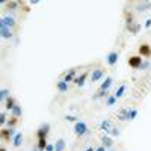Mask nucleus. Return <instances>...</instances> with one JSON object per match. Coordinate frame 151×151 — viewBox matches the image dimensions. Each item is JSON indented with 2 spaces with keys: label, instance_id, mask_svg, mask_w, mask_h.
<instances>
[{
  "label": "nucleus",
  "instance_id": "1",
  "mask_svg": "<svg viewBox=\"0 0 151 151\" xmlns=\"http://www.w3.org/2000/svg\"><path fill=\"white\" fill-rule=\"evenodd\" d=\"M74 133L77 134V136H85V134L89 133L86 122H83V121H77V122H76L74 124Z\"/></svg>",
  "mask_w": 151,
  "mask_h": 151
},
{
  "label": "nucleus",
  "instance_id": "2",
  "mask_svg": "<svg viewBox=\"0 0 151 151\" xmlns=\"http://www.w3.org/2000/svg\"><path fill=\"white\" fill-rule=\"evenodd\" d=\"M50 133V124L48 122H44V124H41L40 125V129H38V132H36V136H38V139H47V134Z\"/></svg>",
  "mask_w": 151,
  "mask_h": 151
},
{
  "label": "nucleus",
  "instance_id": "3",
  "mask_svg": "<svg viewBox=\"0 0 151 151\" xmlns=\"http://www.w3.org/2000/svg\"><path fill=\"white\" fill-rule=\"evenodd\" d=\"M142 56H139V55H136V56H132L130 59H129V65L132 67V68H134V70H139L141 68V65H142Z\"/></svg>",
  "mask_w": 151,
  "mask_h": 151
},
{
  "label": "nucleus",
  "instance_id": "4",
  "mask_svg": "<svg viewBox=\"0 0 151 151\" xmlns=\"http://www.w3.org/2000/svg\"><path fill=\"white\" fill-rule=\"evenodd\" d=\"M0 26H5V27L12 29V27L15 26V20H14V17H11V15H5V17H2V20H0Z\"/></svg>",
  "mask_w": 151,
  "mask_h": 151
},
{
  "label": "nucleus",
  "instance_id": "5",
  "mask_svg": "<svg viewBox=\"0 0 151 151\" xmlns=\"http://www.w3.org/2000/svg\"><path fill=\"white\" fill-rule=\"evenodd\" d=\"M15 134H17L15 129H5V130H2V139L3 141H14Z\"/></svg>",
  "mask_w": 151,
  "mask_h": 151
},
{
  "label": "nucleus",
  "instance_id": "6",
  "mask_svg": "<svg viewBox=\"0 0 151 151\" xmlns=\"http://www.w3.org/2000/svg\"><path fill=\"white\" fill-rule=\"evenodd\" d=\"M118 59H119V55H118V52H110L107 56H106V62H107V65H110V67H113L118 62Z\"/></svg>",
  "mask_w": 151,
  "mask_h": 151
},
{
  "label": "nucleus",
  "instance_id": "7",
  "mask_svg": "<svg viewBox=\"0 0 151 151\" xmlns=\"http://www.w3.org/2000/svg\"><path fill=\"white\" fill-rule=\"evenodd\" d=\"M139 56L151 58V45L150 44H141V47H139Z\"/></svg>",
  "mask_w": 151,
  "mask_h": 151
},
{
  "label": "nucleus",
  "instance_id": "8",
  "mask_svg": "<svg viewBox=\"0 0 151 151\" xmlns=\"http://www.w3.org/2000/svg\"><path fill=\"white\" fill-rule=\"evenodd\" d=\"M112 129H113L112 121H109V119H104V121H101V122H100V130H103L106 134H110Z\"/></svg>",
  "mask_w": 151,
  "mask_h": 151
},
{
  "label": "nucleus",
  "instance_id": "9",
  "mask_svg": "<svg viewBox=\"0 0 151 151\" xmlns=\"http://www.w3.org/2000/svg\"><path fill=\"white\" fill-rule=\"evenodd\" d=\"M103 76H104V70H103V68L94 70L92 74H91V82H98L100 79H103Z\"/></svg>",
  "mask_w": 151,
  "mask_h": 151
},
{
  "label": "nucleus",
  "instance_id": "10",
  "mask_svg": "<svg viewBox=\"0 0 151 151\" xmlns=\"http://www.w3.org/2000/svg\"><path fill=\"white\" fill-rule=\"evenodd\" d=\"M112 83H113V79H112V77H106V80H104L101 85H100V89H98V91H104V92H109V89H110Z\"/></svg>",
  "mask_w": 151,
  "mask_h": 151
},
{
  "label": "nucleus",
  "instance_id": "11",
  "mask_svg": "<svg viewBox=\"0 0 151 151\" xmlns=\"http://www.w3.org/2000/svg\"><path fill=\"white\" fill-rule=\"evenodd\" d=\"M101 145H103L106 150H110V148H112V145H113V141H112V137H110L109 134H104V136H101Z\"/></svg>",
  "mask_w": 151,
  "mask_h": 151
},
{
  "label": "nucleus",
  "instance_id": "12",
  "mask_svg": "<svg viewBox=\"0 0 151 151\" xmlns=\"http://www.w3.org/2000/svg\"><path fill=\"white\" fill-rule=\"evenodd\" d=\"M0 33H2V38H5V40H11V38L14 36V33H12V29L5 27V26H0Z\"/></svg>",
  "mask_w": 151,
  "mask_h": 151
},
{
  "label": "nucleus",
  "instance_id": "13",
  "mask_svg": "<svg viewBox=\"0 0 151 151\" xmlns=\"http://www.w3.org/2000/svg\"><path fill=\"white\" fill-rule=\"evenodd\" d=\"M129 112H130V109L129 107H124V109H121L119 112H118V119L119 121H125V119H129Z\"/></svg>",
  "mask_w": 151,
  "mask_h": 151
},
{
  "label": "nucleus",
  "instance_id": "14",
  "mask_svg": "<svg viewBox=\"0 0 151 151\" xmlns=\"http://www.w3.org/2000/svg\"><path fill=\"white\" fill-rule=\"evenodd\" d=\"M86 77H88V73L85 71L82 76H79V77H76V80H74V83L77 85L79 88H82V86H85V82H86Z\"/></svg>",
  "mask_w": 151,
  "mask_h": 151
},
{
  "label": "nucleus",
  "instance_id": "15",
  "mask_svg": "<svg viewBox=\"0 0 151 151\" xmlns=\"http://www.w3.org/2000/svg\"><path fill=\"white\" fill-rule=\"evenodd\" d=\"M62 80H65L67 83L74 82V80H76V70H74V68H73V70H70V71L64 76V79H62Z\"/></svg>",
  "mask_w": 151,
  "mask_h": 151
},
{
  "label": "nucleus",
  "instance_id": "16",
  "mask_svg": "<svg viewBox=\"0 0 151 151\" xmlns=\"http://www.w3.org/2000/svg\"><path fill=\"white\" fill-rule=\"evenodd\" d=\"M11 115L14 116V118H21V115H23V109H21V106L20 104H17L14 109H12V112H11Z\"/></svg>",
  "mask_w": 151,
  "mask_h": 151
},
{
  "label": "nucleus",
  "instance_id": "17",
  "mask_svg": "<svg viewBox=\"0 0 151 151\" xmlns=\"http://www.w3.org/2000/svg\"><path fill=\"white\" fill-rule=\"evenodd\" d=\"M56 88H58V91H60V92H67L68 91V83L65 80H59L56 83Z\"/></svg>",
  "mask_w": 151,
  "mask_h": 151
},
{
  "label": "nucleus",
  "instance_id": "18",
  "mask_svg": "<svg viewBox=\"0 0 151 151\" xmlns=\"http://www.w3.org/2000/svg\"><path fill=\"white\" fill-rule=\"evenodd\" d=\"M150 8H151V2H142V3H137L136 11L144 12V11H147V9H150Z\"/></svg>",
  "mask_w": 151,
  "mask_h": 151
},
{
  "label": "nucleus",
  "instance_id": "19",
  "mask_svg": "<svg viewBox=\"0 0 151 151\" xmlns=\"http://www.w3.org/2000/svg\"><path fill=\"white\" fill-rule=\"evenodd\" d=\"M17 106V103H15V100L12 98V97H9L8 100H6V104H5V107H6V110H9V112H12V109H14Z\"/></svg>",
  "mask_w": 151,
  "mask_h": 151
},
{
  "label": "nucleus",
  "instance_id": "20",
  "mask_svg": "<svg viewBox=\"0 0 151 151\" xmlns=\"http://www.w3.org/2000/svg\"><path fill=\"white\" fill-rule=\"evenodd\" d=\"M65 147H67V144H65L64 139H58L56 144H55V151H64Z\"/></svg>",
  "mask_w": 151,
  "mask_h": 151
},
{
  "label": "nucleus",
  "instance_id": "21",
  "mask_svg": "<svg viewBox=\"0 0 151 151\" xmlns=\"http://www.w3.org/2000/svg\"><path fill=\"white\" fill-rule=\"evenodd\" d=\"M127 30L130 32V33H133V35H136L137 32L141 30V24H137V23H133L132 26H127Z\"/></svg>",
  "mask_w": 151,
  "mask_h": 151
},
{
  "label": "nucleus",
  "instance_id": "22",
  "mask_svg": "<svg viewBox=\"0 0 151 151\" xmlns=\"http://www.w3.org/2000/svg\"><path fill=\"white\" fill-rule=\"evenodd\" d=\"M125 89H127V86H125V85H121V86L118 88V89L115 91V94H113V95H115V97H116V100H118V98H121V97L124 95V92H125Z\"/></svg>",
  "mask_w": 151,
  "mask_h": 151
},
{
  "label": "nucleus",
  "instance_id": "23",
  "mask_svg": "<svg viewBox=\"0 0 151 151\" xmlns=\"http://www.w3.org/2000/svg\"><path fill=\"white\" fill-rule=\"evenodd\" d=\"M12 142H14V147H15V148H18V147L23 144V134H21V133H17Z\"/></svg>",
  "mask_w": 151,
  "mask_h": 151
},
{
  "label": "nucleus",
  "instance_id": "24",
  "mask_svg": "<svg viewBox=\"0 0 151 151\" xmlns=\"http://www.w3.org/2000/svg\"><path fill=\"white\" fill-rule=\"evenodd\" d=\"M5 5H6V8H8V9H11V11H15V9L18 8L20 2H17V0H11V2H8V3H5Z\"/></svg>",
  "mask_w": 151,
  "mask_h": 151
},
{
  "label": "nucleus",
  "instance_id": "25",
  "mask_svg": "<svg viewBox=\"0 0 151 151\" xmlns=\"http://www.w3.org/2000/svg\"><path fill=\"white\" fill-rule=\"evenodd\" d=\"M115 103H116V97H115V95H109V97L106 98V106H107V107L113 106Z\"/></svg>",
  "mask_w": 151,
  "mask_h": 151
},
{
  "label": "nucleus",
  "instance_id": "26",
  "mask_svg": "<svg viewBox=\"0 0 151 151\" xmlns=\"http://www.w3.org/2000/svg\"><path fill=\"white\" fill-rule=\"evenodd\" d=\"M38 148H40V151H45V147H47V139L44 137V139H38Z\"/></svg>",
  "mask_w": 151,
  "mask_h": 151
},
{
  "label": "nucleus",
  "instance_id": "27",
  "mask_svg": "<svg viewBox=\"0 0 151 151\" xmlns=\"http://www.w3.org/2000/svg\"><path fill=\"white\" fill-rule=\"evenodd\" d=\"M11 92H9V89H6V88H3V89L2 91H0V98H2V100H8L11 95H9Z\"/></svg>",
  "mask_w": 151,
  "mask_h": 151
},
{
  "label": "nucleus",
  "instance_id": "28",
  "mask_svg": "<svg viewBox=\"0 0 151 151\" xmlns=\"http://www.w3.org/2000/svg\"><path fill=\"white\" fill-rule=\"evenodd\" d=\"M15 124H17V118H14V116H12L8 122H6V125H8V129H14L15 127Z\"/></svg>",
  "mask_w": 151,
  "mask_h": 151
},
{
  "label": "nucleus",
  "instance_id": "29",
  "mask_svg": "<svg viewBox=\"0 0 151 151\" xmlns=\"http://www.w3.org/2000/svg\"><path fill=\"white\" fill-rule=\"evenodd\" d=\"M150 67H151V62H150V60L147 59V60H144V62H142V65H141V68H139V70L145 71V70H148Z\"/></svg>",
  "mask_w": 151,
  "mask_h": 151
},
{
  "label": "nucleus",
  "instance_id": "30",
  "mask_svg": "<svg viewBox=\"0 0 151 151\" xmlns=\"http://www.w3.org/2000/svg\"><path fill=\"white\" fill-rule=\"evenodd\" d=\"M137 116V109H130V112H129V119L132 121V119H134Z\"/></svg>",
  "mask_w": 151,
  "mask_h": 151
},
{
  "label": "nucleus",
  "instance_id": "31",
  "mask_svg": "<svg viewBox=\"0 0 151 151\" xmlns=\"http://www.w3.org/2000/svg\"><path fill=\"white\" fill-rule=\"evenodd\" d=\"M8 122V119H6V112H2L0 113V125H5Z\"/></svg>",
  "mask_w": 151,
  "mask_h": 151
},
{
  "label": "nucleus",
  "instance_id": "32",
  "mask_svg": "<svg viewBox=\"0 0 151 151\" xmlns=\"http://www.w3.org/2000/svg\"><path fill=\"white\" fill-rule=\"evenodd\" d=\"M110 134H112L113 137H116V136H119V134H121V132H119V129L113 127V129H112V132H110Z\"/></svg>",
  "mask_w": 151,
  "mask_h": 151
},
{
  "label": "nucleus",
  "instance_id": "33",
  "mask_svg": "<svg viewBox=\"0 0 151 151\" xmlns=\"http://www.w3.org/2000/svg\"><path fill=\"white\" fill-rule=\"evenodd\" d=\"M65 119H67V121H70V122H74V124L79 121L77 118H76V116H73V115H67V116H65Z\"/></svg>",
  "mask_w": 151,
  "mask_h": 151
},
{
  "label": "nucleus",
  "instance_id": "34",
  "mask_svg": "<svg viewBox=\"0 0 151 151\" xmlns=\"http://www.w3.org/2000/svg\"><path fill=\"white\" fill-rule=\"evenodd\" d=\"M45 151H55V145H53V144H47Z\"/></svg>",
  "mask_w": 151,
  "mask_h": 151
},
{
  "label": "nucleus",
  "instance_id": "35",
  "mask_svg": "<svg viewBox=\"0 0 151 151\" xmlns=\"http://www.w3.org/2000/svg\"><path fill=\"white\" fill-rule=\"evenodd\" d=\"M145 27H147V29H150V27H151V18L145 20Z\"/></svg>",
  "mask_w": 151,
  "mask_h": 151
},
{
  "label": "nucleus",
  "instance_id": "36",
  "mask_svg": "<svg viewBox=\"0 0 151 151\" xmlns=\"http://www.w3.org/2000/svg\"><path fill=\"white\" fill-rule=\"evenodd\" d=\"M95 151H106V148H104L103 145H100L98 148H95Z\"/></svg>",
  "mask_w": 151,
  "mask_h": 151
},
{
  "label": "nucleus",
  "instance_id": "37",
  "mask_svg": "<svg viewBox=\"0 0 151 151\" xmlns=\"http://www.w3.org/2000/svg\"><path fill=\"white\" fill-rule=\"evenodd\" d=\"M38 3H40V0H32L30 2V5H38Z\"/></svg>",
  "mask_w": 151,
  "mask_h": 151
},
{
  "label": "nucleus",
  "instance_id": "38",
  "mask_svg": "<svg viewBox=\"0 0 151 151\" xmlns=\"http://www.w3.org/2000/svg\"><path fill=\"white\" fill-rule=\"evenodd\" d=\"M86 151H95V150H94L92 147H89V148H86Z\"/></svg>",
  "mask_w": 151,
  "mask_h": 151
},
{
  "label": "nucleus",
  "instance_id": "39",
  "mask_svg": "<svg viewBox=\"0 0 151 151\" xmlns=\"http://www.w3.org/2000/svg\"><path fill=\"white\" fill-rule=\"evenodd\" d=\"M0 151H6V148H5V147H2V148H0Z\"/></svg>",
  "mask_w": 151,
  "mask_h": 151
},
{
  "label": "nucleus",
  "instance_id": "40",
  "mask_svg": "<svg viewBox=\"0 0 151 151\" xmlns=\"http://www.w3.org/2000/svg\"><path fill=\"white\" fill-rule=\"evenodd\" d=\"M109 151H115V150H112V148H110V150H109Z\"/></svg>",
  "mask_w": 151,
  "mask_h": 151
}]
</instances>
